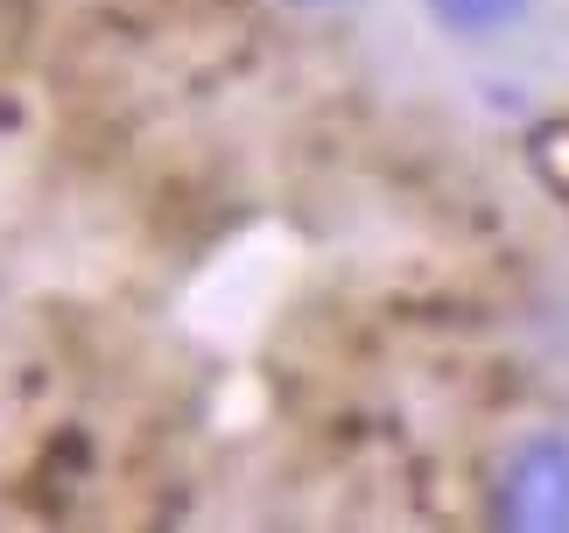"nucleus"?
I'll use <instances>...</instances> for the list:
<instances>
[{"instance_id":"nucleus-1","label":"nucleus","mask_w":569,"mask_h":533,"mask_svg":"<svg viewBox=\"0 0 569 533\" xmlns=\"http://www.w3.org/2000/svg\"><path fill=\"white\" fill-rule=\"evenodd\" d=\"M492 520L507 533H569V429L535 421L492 463Z\"/></svg>"},{"instance_id":"nucleus-3","label":"nucleus","mask_w":569,"mask_h":533,"mask_svg":"<svg viewBox=\"0 0 569 533\" xmlns=\"http://www.w3.org/2000/svg\"><path fill=\"white\" fill-rule=\"evenodd\" d=\"M289 8H338V0H289Z\"/></svg>"},{"instance_id":"nucleus-2","label":"nucleus","mask_w":569,"mask_h":533,"mask_svg":"<svg viewBox=\"0 0 569 533\" xmlns=\"http://www.w3.org/2000/svg\"><path fill=\"white\" fill-rule=\"evenodd\" d=\"M541 0H422V21L457 50H507L535 29Z\"/></svg>"}]
</instances>
